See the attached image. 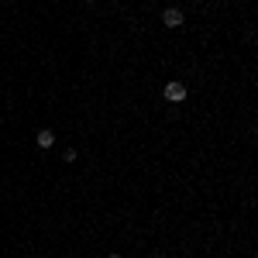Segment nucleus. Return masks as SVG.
<instances>
[{
	"mask_svg": "<svg viewBox=\"0 0 258 258\" xmlns=\"http://www.w3.org/2000/svg\"><path fill=\"white\" fill-rule=\"evenodd\" d=\"M182 11H179V7H165V11H162V24H165V28H182Z\"/></svg>",
	"mask_w": 258,
	"mask_h": 258,
	"instance_id": "1",
	"label": "nucleus"
},
{
	"mask_svg": "<svg viewBox=\"0 0 258 258\" xmlns=\"http://www.w3.org/2000/svg\"><path fill=\"white\" fill-rule=\"evenodd\" d=\"M165 100H172V103H182V100H186V86H182V83H165Z\"/></svg>",
	"mask_w": 258,
	"mask_h": 258,
	"instance_id": "2",
	"label": "nucleus"
},
{
	"mask_svg": "<svg viewBox=\"0 0 258 258\" xmlns=\"http://www.w3.org/2000/svg\"><path fill=\"white\" fill-rule=\"evenodd\" d=\"M35 141H38V148H52L55 145V131H38Z\"/></svg>",
	"mask_w": 258,
	"mask_h": 258,
	"instance_id": "3",
	"label": "nucleus"
},
{
	"mask_svg": "<svg viewBox=\"0 0 258 258\" xmlns=\"http://www.w3.org/2000/svg\"><path fill=\"white\" fill-rule=\"evenodd\" d=\"M107 258H120V255H107Z\"/></svg>",
	"mask_w": 258,
	"mask_h": 258,
	"instance_id": "4",
	"label": "nucleus"
},
{
	"mask_svg": "<svg viewBox=\"0 0 258 258\" xmlns=\"http://www.w3.org/2000/svg\"><path fill=\"white\" fill-rule=\"evenodd\" d=\"M86 4H97V0H86Z\"/></svg>",
	"mask_w": 258,
	"mask_h": 258,
	"instance_id": "5",
	"label": "nucleus"
}]
</instances>
